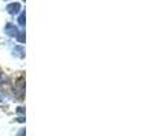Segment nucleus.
Here are the masks:
<instances>
[{
	"label": "nucleus",
	"mask_w": 156,
	"mask_h": 136,
	"mask_svg": "<svg viewBox=\"0 0 156 136\" xmlns=\"http://www.w3.org/2000/svg\"><path fill=\"white\" fill-rule=\"evenodd\" d=\"M4 33L7 35H10V37H16V35H18V33H19V30H18V27H16L15 25L7 23V25H5V27H4Z\"/></svg>",
	"instance_id": "nucleus-1"
},
{
	"label": "nucleus",
	"mask_w": 156,
	"mask_h": 136,
	"mask_svg": "<svg viewBox=\"0 0 156 136\" xmlns=\"http://www.w3.org/2000/svg\"><path fill=\"white\" fill-rule=\"evenodd\" d=\"M7 11L10 15H16L21 11V4L19 3H11V4L7 5Z\"/></svg>",
	"instance_id": "nucleus-2"
},
{
	"label": "nucleus",
	"mask_w": 156,
	"mask_h": 136,
	"mask_svg": "<svg viewBox=\"0 0 156 136\" xmlns=\"http://www.w3.org/2000/svg\"><path fill=\"white\" fill-rule=\"evenodd\" d=\"M12 53H14V56H18V57H21V59H23L25 57V49L22 48L21 45H18L12 49Z\"/></svg>",
	"instance_id": "nucleus-3"
},
{
	"label": "nucleus",
	"mask_w": 156,
	"mask_h": 136,
	"mask_svg": "<svg viewBox=\"0 0 156 136\" xmlns=\"http://www.w3.org/2000/svg\"><path fill=\"white\" fill-rule=\"evenodd\" d=\"M18 23H19V26H25V12H22L21 15H19Z\"/></svg>",
	"instance_id": "nucleus-4"
},
{
	"label": "nucleus",
	"mask_w": 156,
	"mask_h": 136,
	"mask_svg": "<svg viewBox=\"0 0 156 136\" xmlns=\"http://www.w3.org/2000/svg\"><path fill=\"white\" fill-rule=\"evenodd\" d=\"M16 37H18V41H19L21 44H22V42H25V32H19Z\"/></svg>",
	"instance_id": "nucleus-5"
},
{
	"label": "nucleus",
	"mask_w": 156,
	"mask_h": 136,
	"mask_svg": "<svg viewBox=\"0 0 156 136\" xmlns=\"http://www.w3.org/2000/svg\"><path fill=\"white\" fill-rule=\"evenodd\" d=\"M26 135V131H25V128H21L18 131V134H16V136H25Z\"/></svg>",
	"instance_id": "nucleus-6"
},
{
	"label": "nucleus",
	"mask_w": 156,
	"mask_h": 136,
	"mask_svg": "<svg viewBox=\"0 0 156 136\" xmlns=\"http://www.w3.org/2000/svg\"><path fill=\"white\" fill-rule=\"evenodd\" d=\"M5 99H7V95L3 91H0V101H5Z\"/></svg>",
	"instance_id": "nucleus-7"
},
{
	"label": "nucleus",
	"mask_w": 156,
	"mask_h": 136,
	"mask_svg": "<svg viewBox=\"0 0 156 136\" xmlns=\"http://www.w3.org/2000/svg\"><path fill=\"white\" fill-rule=\"evenodd\" d=\"M16 112H18L19 114H25V110H23V108H22V106H19V108H18V110H16Z\"/></svg>",
	"instance_id": "nucleus-8"
},
{
	"label": "nucleus",
	"mask_w": 156,
	"mask_h": 136,
	"mask_svg": "<svg viewBox=\"0 0 156 136\" xmlns=\"http://www.w3.org/2000/svg\"><path fill=\"white\" fill-rule=\"evenodd\" d=\"M3 80H4V75L0 72V83H3Z\"/></svg>",
	"instance_id": "nucleus-9"
},
{
	"label": "nucleus",
	"mask_w": 156,
	"mask_h": 136,
	"mask_svg": "<svg viewBox=\"0 0 156 136\" xmlns=\"http://www.w3.org/2000/svg\"><path fill=\"white\" fill-rule=\"evenodd\" d=\"M16 121H19V123H23L25 118H23V117H18V118H16Z\"/></svg>",
	"instance_id": "nucleus-10"
},
{
	"label": "nucleus",
	"mask_w": 156,
	"mask_h": 136,
	"mask_svg": "<svg viewBox=\"0 0 156 136\" xmlns=\"http://www.w3.org/2000/svg\"><path fill=\"white\" fill-rule=\"evenodd\" d=\"M5 2H7V0H5Z\"/></svg>",
	"instance_id": "nucleus-11"
}]
</instances>
